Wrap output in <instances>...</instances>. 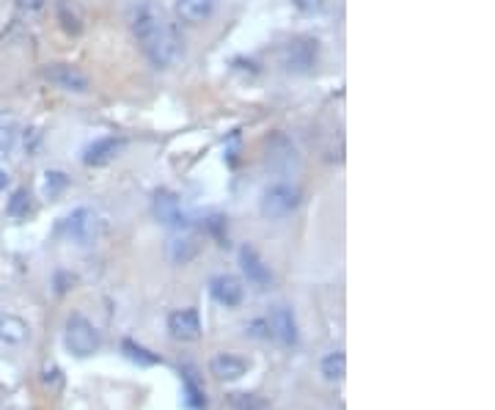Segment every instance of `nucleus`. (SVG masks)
I'll list each match as a JSON object with an SVG mask.
<instances>
[{
  "label": "nucleus",
  "instance_id": "13",
  "mask_svg": "<svg viewBox=\"0 0 495 410\" xmlns=\"http://www.w3.org/2000/svg\"><path fill=\"white\" fill-rule=\"evenodd\" d=\"M210 292H212V298H215L220 306H226V309L240 306V303H243V295H245V289H243L240 278H235V276H218V278H212Z\"/></svg>",
  "mask_w": 495,
  "mask_h": 410
},
{
  "label": "nucleus",
  "instance_id": "8",
  "mask_svg": "<svg viewBox=\"0 0 495 410\" xmlns=\"http://www.w3.org/2000/svg\"><path fill=\"white\" fill-rule=\"evenodd\" d=\"M124 138H113V135H108V138H97L94 143H89L83 149V163L85 165H94V168H100V165H108L110 160H116L122 155V149H124Z\"/></svg>",
  "mask_w": 495,
  "mask_h": 410
},
{
  "label": "nucleus",
  "instance_id": "11",
  "mask_svg": "<svg viewBox=\"0 0 495 410\" xmlns=\"http://www.w3.org/2000/svg\"><path fill=\"white\" fill-rule=\"evenodd\" d=\"M168 331L177 342H196L201 336V317L196 309H180L168 317Z\"/></svg>",
  "mask_w": 495,
  "mask_h": 410
},
{
  "label": "nucleus",
  "instance_id": "25",
  "mask_svg": "<svg viewBox=\"0 0 495 410\" xmlns=\"http://www.w3.org/2000/svg\"><path fill=\"white\" fill-rule=\"evenodd\" d=\"M231 405H235L237 410H261V407H265V402L251 399V394H235V397H231Z\"/></svg>",
  "mask_w": 495,
  "mask_h": 410
},
{
  "label": "nucleus",
  "instance_id": "6",
  "mask_svg": "<svg viewBox=\"0 0 495 410\" xmlns=\"http://www.w3.org/2000/svg\"><path fill=\"white\" fill-rule=\"evenodd\" d=\"M64 231L67 237L77 245H92L100 237V215L89 207L75 210L67 221H64Z\"/></svg>",
  "mask_w": 495,
  "mask_h": 410
},
{
  "label": "nucleus",
  "instance_id": "22",
  "mask_svg": "<svg viewBox=\"0 0 495 410\" xmlns=\"http://www.w3.org/2000/svg\"><path fill=\"white\" fill-rule=\"evenodd\" d=\"M17 146V127L12 122L0 125V157H9Z\"/></svg>",
  "mask_w": 495,
  "mask_h": 410
},
{
  "label": "nucleus",
  "instance_id": "2",
  "mask_svg": "<svg viewBox=\"0 0 495 410\" xmlns=\"http://www.w3.org/2000/svg\"><path fill=\"white\" fill-rule=\"evenodd\" d=\"M303 201V193L295 188V185H286V182H278V185H270L261 196V215L267 221H281L286 215H292Z\"/></svg>",
  "mask_w": 495,
  "mask_h": 410
},
{
  "label": "nucleus",
  "instance_id": "10",
  "mask_svg": "<svg viewBox=\"0 0 495 410\" xmlns=\"http://www.w3.org/2000/svg\"><path fill=\"white\" fill-rule=\"evenodd\" d=\"M155 215L163 226H171L177 231H182L188 226V218L180 207V198L173 196L171 190H157L155 193Z\"/></svg>",
  "mask_w": 495,
  "mask_h": 410
},
{
  "label": "nucleus",
  "instance_id": "5",
  "mask_svg": "<svg viewBox=\"0 0 495 410\" xmlns=\"http://www.w3.org/2000/svg\"><path fill=\"white\" fill-rule=\"evenodd\" d=\"M319 58V42L311 36H298L292 42H286L281 50V64L289 72H311Z\"/></svg>",
  "mask_w": 495,
  "mask_h": 410
},
{
  "label": "nucleus",
  "instance_id": "18",
  "mask_svg": "<svg viewBox=\"0 0 495 410\" xmlns=\"http://www.w3.org/2000/svg\"><path fill=\"white\" fill-rule=\"evenodd\" d=\"M122 350H124V356H127L130 361H135L138 366H157V364H160L157 356H152L147 347L135 344L132 339H124V342H122Z\"/></svg>",
  "mask_w": 495,
  "mask_h": 410
},
{
  "label": "nucleus",
  "instance_id": "16",
  "mask_svg": "<svg viewBox=\"0 0 495 410\" xmlns=\"http://www.w3.org/2000/svg\"><path fill=\"white\" fill-rule=\"evenodd\" d=\"M210 369H212V374H215L218 380H226V383H231V380H240V377L251 369V364H248L245 358H240V356L223 353V356H215V358H212Z\"/></svg>",
  "mask_w": 495,
  "mask_h": 410
},
{
  "label": "nucleus",
  "instance_id": "27",
  "mask_svg": "<svg viewBox=\"0 0 495 410\" xmlns=\"http://www.w3.org/2000/svg\"><path fill=\"white\" fill-rule=\"evenodd\" d=\"M292 6L303 14H316V12H323V0H292Z\"/></svg>",
  "mask_w": 495,
  "mask_h": 410
},
{
  "label": "nucleus",
  "instance_id": "28",
  "mask_svg": "<svg viewBox=\"0 0 495 410\" xmlns=\"http://www.w3.org/2000/svg\"><path fill=\"white\" fill-rule=\"evenodd\" d=\"M207 226H210V231L215 234V240H218L220 245H228V243H226V231H223V229H226V221H223V218H210Z\"/></svg>",
  "mask_w": 495,
  "mask_h": 410
},
{
  "label": "nucleus",
  "instance_id": "15",
  "mask_svg": "<svg viewBox=\"0 0 495 410\" xmlns=\"http://www.w3.org/2000/svg\"><path fill=\"white\" fill-rule=\"evenodd\" d=\"M218 9V0H177V17L185 25H201L207 22Z\"/></svg>",
  "mask_w": 495,
  "mask_h": 410
},
{
  "label": "nucleus",
  "instance_id": "17",
  "mask_svg": "<svg viewBox=\"0 0 495 410\" xmlns=\"http://www.w3.org/2000/svg\"><path fill=\"white\" fill-rule=\"evenodd\" d=\"M58 22H61V28L69 36L83 34V14L72 0H58Z\"/></svg>",
  "mask_w": 495,
  "mask_h": 410
},
{
  "label": "nucleus",
  "instance_id": "3",
  "mask_svg": "<svg viewBox=\"0 0 495 410\" xmlns=\"http://www.w3.org/2000/svg\"><path fill=\"white\" fill-rule=\"evenodd\" d=\"M64 342H67L69 353L77 356V358H89V356H94L97 350H100V334H97V328L83 314H72L69 317Z\"/></svg>",
  "mask_w": 495,
  "mask_h": 410
},
{
  "label": "nucleus",
  "instance_id": "23",
  "mask_svg": "<svg viewBox=\"0 0 495 410\" xmlns=\"http://www.w3.org/2000/svg\"><path fill=\"white\" fill-rule=\"evenodd\" d=\"M67 185H69V180H67L64 171H47V173H44V193H47L50 198L61 193Z\"/></svg>",
  "mask_w": 495,
  "mask_h": 410
},
{
  "label": "nucleus",
  "instance_id": "20",
  "mask_svg": "<svg viewBox=\"0 0 495 410\" xmlns=\"http://www.w3.org/2000/svg\"><path fill=\"white\" fill-rule=\"evenodd\" d=\"M0 336H4L6 342H12V344H20L28 336V328H25V322H20L17 317H6L4 322H0Z\"/></svg>",
  "mask_w": 495,
  "mask_h": 410
},
{
  "label": "nucleus",
  "instance_id": "9",
  "mask_svg": "<svg viewBox=\"0 0 495 410\" xmlns=\"http://www.w3.org/2000/svg\"><path fill=\"white\" fill-rule=\"evenodd\" d=\"M267 328H270V336L278 339L283 347H295V344H298V322H295L292 309L275 306V309L270 311Z\"/></svg>",
  "mask_w": 495,
  "mask_h": 410
},
{
  "label": "nucleus",
  "instance_id": "12",
  "mask_svg": "<svg viewBox=\"0 0 495 410\" xmlns=\"http://www.w3.org/2000/svg\"><path fill=\"white\" fill-rule=\"evenodd\" d=\"M240 265H243L251 284H256V286H270L273 284V273L265 265V259L256 253V248H251V245L240 248Z\"/></svg>",
  "mask_w": 495,
  "mask_h": 410
},
{
  "label": "nucleus",
  "instance_id": "14",
  "mask_svg": "<svg viewBox=\"0 0 495 410\" xmlns=\"http://www.w3.org/2000/svg\"><path fill=\"white\" fill-rule=\"evenodd\" d=\"M165 256H168L171 265H188V261H193L198 256V240L188 231L173 234V237L168 240V245H165Z\"/></svg>",
  "mask_w": 495,
  "mask_h": 410
},
{
  "label": "nucleus",
  "instance_id": "19",
  "mask_svg": "<svg viewBox=\"0 0 495 410\" xmlns=\"http://www.w3.org/2000/svg\"><path fill=\"white\" fill-rule=\"evenodd\" d=\"M323 374H325V380H331V383H339V380H344V374H347V358H344V353H331L323 361Z\"/></svg>",
  "mask_w": 495,
  "mask_h": 410
},
{
  "label": "nucleus",
  "instance_id": "31",
  "mask_svg": "<svg viewBox=\"0 0 495 410\" xmlns=\"http://www.w3.org/2000/svg\"><path fill=\"white\" fill-rule=\"evenodd\" d=\"M6 185H9V173L0 171V190H6Z\"/></svg>",
  "mask_w": 495,
  "mask_h": 410
},
{
  "label": "nucleus",
  "instance_id": "29",
  "mask_svg": "<svg viewBox=\"0 0 495 410\" xmlns=\"http://www.w3.org/2000/svg\"><path fill=\"white\" fill-rule=\"evenodd\" d=\"M17 4L25 9V12H39L44 6V0H17Z\"/></svg>",
  "mask_w": 495,
  "mask_h": 410
},
{
  "label": "nucleus",
  "instance_id": "21",
  "mask_svg": "<svg viewBox=\"0 0 495 410\" xmlns=\"http://www.w3.org/2000/svg\"><path fill=\"white\" fill-rule=\"evenodd\" d=\"M6 213L12 215V218H28L31 215V193L28 190H17L12 198H9V207H6Z\"/></svg>",
  "mask_w": 495,
  "mask_h": 410
},
{
  "label": "nucleus",
  "instance_id": "26",
  "mask_svg": "<svg viewBox=\"0 0 495 410\" xmlns=\"http://www.w3.org/2000/svg\"><path fill=\"white\" fill-rule=\"evenodd\" d=\"M245 334H248V336H253V339H270L267 319H256V322H251V326L245 328Z\"/></svg>",
  "mask_w": 495,
  "mask_h": 410
},
{
  "label": "nucleus",
  "instance_id": "1",
  "mask_svg": "<svg viewBox=\"0 0 495 410\" xmlns=\"http://www.w3.org/2000/svg\"><path fill=\"white\" fill-rule=\"evenodd\" d=\"M132 31H135L138 44L147 52V58L160 69L171 67L182 55V39L177 34V28L152 6H140L135 12Z\"/></svg>",
  "mask_w": 495,
  "mask_h": 410
},
{
  "label": "nucleus",
  "instance_id": "30",
  "mask_svg": "<svg viewBox=\"0 0 495 410\" xmlns=\"http://www.w3.org/2000/svg\"><path fill=\"white\" fill-rule=\"evenodd\" d=\"M44 383H47V386H50V383L58 386V383H61V372H58V369H47V372H44Z\"/></svg>",
  "mask_w": 495,
  "mask_h": 410
},
{
  "label": "nucleus",
  "instance_id": "24",
  "mask_svg": "<svg viewBox=\"0 0 495 410\" xmlns=\"http://www.w3.org/2000/svg\"><path fill=\"white\" fill-rule=\"evenodd\" d=\"M185 391H188V405L190 407H204V405H207V399H204V391H198L196 389V383H193V380L190 377H185Z\"/></svg>",
  "mask_w": 495,
  "mask_h": 410
},
{
  "label": "nucleus",
  "instance_id": "7",
  "mask_svg": "<svg viewBox=\"0 0 495 410\" xmlns=\"http://www.w3.org/2000/svg\"><path fill=\"white\" fill-rule=\"evenodd\" d=\"M42 75H44L52 85H58V89H64V92L85 94V92L92 89L89 75L80 72V69L72 67V64H47V67L42 69Z\"/></svg>",
  "mask_w": 495,
  "mask_h": 410
},
{
  "label": "nucleus",
  "instance_id": "4",
  "mask_svg": "<svg viewBox=\"0 0 495 410\" xmlns=\"http://www.w3.org/2000/svg\"><path fill=\"white\" fill-rule=\"evenodd\" d=\"M265 165L278 171V173H289L300 168V155L298 146L292 143V138L283 133H270L265 138Z\"/></svg>",
  "mask_w": 495,
  "mask_h": 410
}]
</instances>
